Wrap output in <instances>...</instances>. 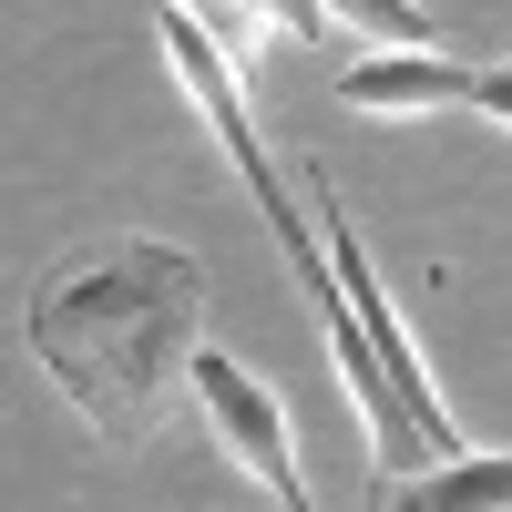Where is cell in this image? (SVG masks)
<instances>
[{"mask_svg": "<svg viewBox=\"0 0 512 512\" xmlns=\"http://www.w3.org/2000/svg\"><path fill=\"white\" fill-rule=\"evenodd\" d=\"M195 410L216 420V441H226V461L256 482V492H277L287 512L308 502V482H297V441H287V410H277V390H256V379L226 359V349H195Z\"/></svg>", "mask_w": 512, "mask_h": 512, "instance_id": "7a4b0ae2", "label": "cell"}, {"mask_svg": "<svg viewBox=\"0 0 512 512\" xmlns=\"http://www.w3.org/2000/svg\"><path fill=\"white\" fill-rule=\"evenodd\" d=\"M185 11H195L205 31H216L226 52H246V41H256V0H185Z\"/></svg>", "mask_w": 512, "mask_h": 512, "instance_id": "5b68a950", "label": "cell"}, {"mask_svg": "<svg viewBox=\"0 0 512 512\" xmlns=\"http://www.w3.org/2000/svg\"><path fill=\"white\" fill-rule=\"evenodd\" d=\"M328 93L349 113H472L482 72L472 62H441V52H390V62H338Z\"/></svg>", "mask_w": 512, "mask_h": 512, "instance_id": "3957f363", "label": "cell"}, {"mask_svg": "<svg viewBox=\"0 0 512 512\" xmlns=\"http://www.w3.org/2000/svg\"><path fill=\"white\" fill-rule=\"evenodd\" d=\"M318 11L338 31H369V41H390V52H441V31L410 11V0H318Z\"/></svg>", "mask_w": 512, "mask_h": 512, "instance_id": "277c9868", "label": "cell"}, {"mask_svg": "<svg viewBox=\"0 0 512 512\" xmlns=\"http://www.w3.org/2000/svg\"><path fill=\"white\" fill-rule=\"evenodd\" d=\"M472 113H492L502 134H512V62H502V72H482V93H472Z\"/></svg>", "mask_w": 512, "mask_h": 512, "instance_id": "52a82bcc", "label": "cell"}, {"mask_svg": "<svg viewBox=\"0 0 512 512\" xmlns=\"http://www.w3.org/2000/svg\"><path fill=\"white\" fill-rule=\"evenodd\" d=\"M256 21H277L287 41H328V31H338V21L318 11V0H256Z\"/></svg>", "mask_w": 512, "mask_h": 512, "instance_id": "8992f818", "label": "cell"}, {"mask_svg": "<svg viewBox=\"0 0 512 512\" xmlns=\"http://www.w3.org/2000/svg\"><path fill=\"white\" fill-rule=\"evenodd\" d=\"M195 318L205 267L164 236H93L41 267L31 287V359L82 410L103 451H144L195 390Z\"/></svg>", "mask_w": 512, "mask_h": 512, "instance_id": "6da1fadb", "label": "cell"}]
</instances>
